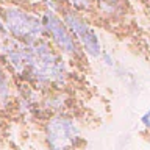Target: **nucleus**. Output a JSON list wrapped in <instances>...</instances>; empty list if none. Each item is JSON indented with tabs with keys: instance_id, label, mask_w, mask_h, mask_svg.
<instances>
[{
	"instance_id": "obj_1",
	"label": "nucleus",
	"mask_w": 150,
	"mask_h": 150,
	"mask_svg": "<svg viewBox=\"0 0 150 150\" xmlns=\"http://www.w3.org/2000/svg\"><path fill=\"white\" fill-rule=\"evenodd\" d=\"M74 64H70L47 38L28 45V67L25 83L41 92L69 89L74 80Z\"/></svg>"
},
{
	"instance_id": "obj_2",
	"label": "nucleus",
	"mask_w": 150,
	"mask_h": 150,
	"mask_svg": "<svg viewBox=\"0 0 150 150\" xmlns=\"http://www.w3.org/2000/svg\"><path fill=\"white\" fill-rule=\"evenodd\" d=\"M45 150H78L84 144V128L74 112L45 117L42 122Z\"/></svg>"
},
{
	"instance_id": "obj_3",
	"label": "nucleus",
	"mask_w": 150,
	"mask_h": 150,
	"mask_svg": "<svg viewBox=\"0 0 150 150\" xmlns=\"http://www.w3.org/2000/svg\"><path fill=\"white\" fill-rule=\"evenodd\" d=\"M0 17L6 33L22 44H35L45 38L41 14H36L17 3H8L0 8Z\"/></svg>"
},
{
	"instance_id": "obj_4",
	"label": "nucleus",
	"mask_w": 150,
	"mask_h": 150,
	"mask_svg": "<svg viewBox=\"0 0 150 150\" xmlns=\"http://www.w3.org/2000/svg\"><path fill=\"white\" fill-rule=\"evenodd\" d=\"M41 19L42 25H44L45 38L70 64H83L84 61H88L80 49L77 39L74 38L72 31L69 30L64 19L61 17V14L42 8Z\"/></svg>"
},
{
	"instance_id": "obj_5",
	"label": "nucleus",
	"mask_w": 150,
	"mask_h": 150,
	"mask_svg": "<svg viewBox=\"0 0 150 150\" xmlns=\"http://www.w3.org/2000/svg\"><path fill=\"white\" fill-rule=\"evenodd\" d=\"M59 14L64 19L69 30L72 31L74 38L77 39L83 55L86 56V59L98 61V58H100V55L103 53L105 49H103L100 35L96 30V27L89 22L86 14H81L70 8H63V11Z\"/></svg>"
},
{
	"instance_id": "obj_6",
	"label": "nucleus",
	"mask_w": 150,
	"mask_h": 150,
	"mask_svg": "<svg viewBox=\"0 0 150 150\" xmlns=\"http://www.w3.org/2000/svg\"><path fill=\"white\" fill-rule=\"evenodd\" d=\"M0 61L13 75L16 83L25 81L28 67V45L19 42L9 35L0 41Z\"/></svg>"
},
{
	"instance_id": "obj_7",
	"label": "nucleus",
	"mask_w": 150,
	"mask_h": 150,
	"mask_svg": "<svg viewBox=\"0 0 150 150\" xmlns=\"http://www.w3.org/2000/svg\"><path fill=\"white\" fill-rule=\"evenodd\" d=\"M75 105L72 94L69 89H58V91H49L42 92L41 100V117H50L56 114H66L72 112V108Z\"/></svg>"
},
{
	"instance_id": "obj_8",
	"label": "nucleus",
	"mask_w": 150,
	"mask_h": 150,
	"mask_svg": "<svg viewBox=\"0 0 150 150\" xmlns=\"http://www.w3.org/2000/svg\"><path fill=\"white\" fill-rule=\"evenodd\" d=\"M96 11L108 22H122L128 14V0H94Z\"/></svg>"
},
{
	"instance_id": "obj_9",
	"label": "nucleus",
	"mask_w": 150,
	"mask_h": 150,
	"mask_svg": "<svg viewBox=\"0 0 150 150\" xmlns=\"http://www.w3.org/2000/svg\"><path fill=\"white\" fill-rule=\"evenodd\" d=\"M17 96V83L8 69L0 61V111L8 112L14 110V102Z\"/></svg>"
},
{
	"instance_id": "obj_10",
	"label": "nucleus",
	"mask_w": 150,
	"mask_h": 150,
	"mask_svg": "<svg viewBox=\"0 0 150 150\" xmlns=\"http://www.w3.org/2000/svg\"><path fill=\"white\" fill-rule=\"evenodd\" d=\"M64 5V8H70L81 14H89L96 11V5L94 0H59Z\"/></svg>"
},
{
	"instance_id": "obj_11",
	"label": "nucleus",
	"mask_w": 150,
	"mask_h": 150,
	"mask_svg": "<svg viewBox=\"0 0 150 150\" xmlns=\"http://www.w3.org/2000/svg\"><path fill=\"white\" fill-rule=\"evenodd\" d=\"M98 63H100L105 69L111 70V72H114L116 67L119 66V61L114 58V55L111 53V52L108 50H103V53L100 55V58H98Z\"/></svg>"
},
{
	"instance_id": "obj_12",
	"label": "nucleus",
	"mask_w": 150,
	"mask_h": 150,
	"mask_svg": "<svg viewBox=\"0 0 150 150\" xmlns=\"http://www.w3.org/2000/svg\"><path fill=\"white\" fill-rule=\"evenodd\" d=\"M139 124H141V127H142L145 131H149V133H150V108H147V110L141 114Z\"/></svg>"
},
{
	"instance_id": "obj_13",
	"label": "nucleus",
	"mask_w": 150,
	"mask_h": 150,
	"mask_svg": "<svg viewBox=\"0 0 150 150\" xmlns=\"http://www.w3.org/2000/svg\"><path fill=\"white\" fill-rule=\"evenodd\" d=\"M6 35H8V33H6V28H5V23H3V21H2V17H0V41H2Z\"/></svg>"
},
{
	"instance_id": "obj_14",
	"label": "nucleus",
	"mask_w": 150,
	"mask_h": 150,
	"mask_svg": "<svg viewBox=\"0 0 150 150\" xmlns=\"http://www.w3.org/2000/svg\"><path fill=\"white\" fill-rule=\"evenodd\" d=\"M16 150H19V149H16Z\"/></svg>"
}]
</instances>
